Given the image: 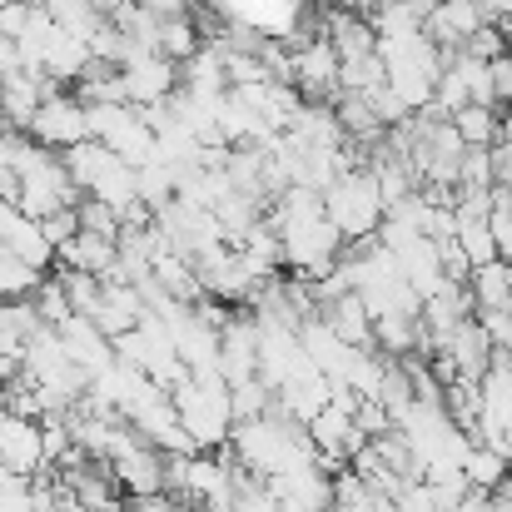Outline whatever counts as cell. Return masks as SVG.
Returning <instances> with one entry per match:
<instances>
[{
    "mask_svg": "<svg viewBox=\"0 0 512 512\" xmlns=\"http://www.w3.org/2000/svg\"><path fill=\"white\" fill-rule=\"evenodd\" d=\"M383 5H393V0H358V15H378Z\"/></svg>",
    "mask_w": 512,
    "mask_h": 512,
    "instance_id": "ee69618b",
    "label": "cell"
},
{
    "mask_svg": "<svg viewBox=\"0 0 512 512\" xmlns=\"http://www.w3.org/2000/svg\"><path fill=\"white\" fill-rule=\"evenodd\" d=\"M30 304H35V314H40V324H50V329H60V324L70 319V299H65V289H60V279H40V289L30 294Z\"/></svg>",
    "mask_w": 512,
    "mask_h": 512,
    "instance_id": "d6a6232c",
    "label": "cell"
},
{
    "mask_svg": "<svg viewBox=\"0 0 512 512\" xmlns=\"http://www.w3.org/2000/svg\"><path fill=\"white\" fill-rule=\"evenodd\" d=\"M60 279V289H65V299H70V314H95L100 309V279L95 274H80V269H60L55 274Z\"/></svg>",
    "mask_w": 512,
    "mask_h": 512,
    "instance_id": "f546056e",
    "label": "cell"
},
{
    "mask_svg": "<svg viewBox=\"0 0 512 512\" xmlns=\"http://www.w3.org/2000/svg\"><path fill=\"white\" fill-rule=\"evenodd\" d=\"M204 45V35H199V25H194V15L184 10V15H170V20H160V55L165 60H189L194 50Z\"/></svg>",
    "mask_w": 512,
    "mask_h": 512,
    "instance_id": "603a6c76",
    "label": "cell"
},
{
    "mask_svg": "<svg viewBox=\"0 0 512 512\" xmlns=\"http://www.w3.org/2000/svg\"><path fill=\"white\" fill-rule=\"evenodd\" d=\"M319 319L339 334L343 343H353V348H373V314L363 309V299L348 289L343 299H334V304H319Z\"/></svg>",
    "mask_w": 512,
    "mask_h": 512,
    "instance_id": "9a60e30c",
    "label": "cell"
},
{
    "mask_svg": "<svg viewBox=\"0 0 512 512\" xmlns=\"http://www.w3.org/2000/svg\"><path fill=\"white\" fill-rule=\"evenodd\" d=\"M219 378L229 388L259 378V324L254 314H229L219 329Z\"/></svg>",
    "mask_w": 512,
    "mask_h": 512,
    "instance_id": "277c9868",
    "label": "cell"
},
{
    "mask_svg": "<svg viewBox=\"0 0 512 512\" xmlns=\"http://www.w3.org/2000/svg\"><path fill=\"white\" fill-rule=\"evenodd\" d=\"M110 473H115V483H120L130 498L165 493V453L150 448L145 438H130V443L110 458Z\"/></svg>",
    "mask_w": 512,
    "mask_h": 512,
    "instance_id": "8992f818",
    "label": "cell"
},
{
    "mask_svg": "<svg viewBox=\"0 0 512 512\" xmlns=\"http://www.w3.org/2000/svg\"><path fill=\"white\" fill-rule=\"evenodd\" d=\"M493 512H512V498H503V493H493Z\"/></svg>",
    "mask_w": 512,
    "mask_h": 512,
    "instance_id": "7dc6e473",
    "label": "cell"
},
{
    "mask_svg": "<svg viewBox=\"0 0 512 512\" xmlns=\"http://www.w3.org/2000/svg\"><path fill=\"white\" fill-rule=\"evenodd\" d=\"M498 30H503V40H508V50H512V10L503 15V20H498Z\"/></svg>",
    "mask_w": 512,
    "mask_h": 512,
    "instance_id": "f6af8a7d",
    "label": "cell"
},
{
    "mask_svg": "<svg viewBox=\"0 0 512 512\" xmlns=\"http://www.w3.org/2000/svg\"><path fill=\"white\" fill-rule=\"evenodd\" d=\"M453 512H493V493H488V488H468Z\"/></svg>",
    "mask_w": 512,
    "mask_h": 512,
    "instance_id": "7bdbcfd3",
    "label": "cell"
},
{
    "mask_svg": "<svg viewBox=\"0 0 512 512\" xmlns=\"http://www.w3.org/2000/svg\"><path fill=\"white\" fill-rule=\"evenodd\" d=\"M30 10H35V5H25V0H5V5H0V35H5V40H20L25 25H30Z\"/></svg>",
    "mask_w": 512,
    "mask_h": 512,
    "instance_id": "74e56055",
    "label": "cell"
},
{
    "mask_svg": "<svg viewBox=\"0 0 512 512\" xmlns=\"http://www.w3.org/2000/svg\"><path fill=\"white\" fill-rule=\"evenodd\" d=\"M334 120H339L348 145H373V140H383V120L373 115L368 95H334Z\"/></svg>",
    "mask_w": 512,
    "mask_h": 512,
    "instance_id": "ac0fdd59",
    "label": "cell"
},
{
    "mask_svg": "<svg viewBox=\"0 0 512 512\" xmlns=\"http://www.w3.org/2000/svg\"><path fill=\"white\" fill-rule=\"evenodd\" d=\"M378 85H388V70H383L378 50L339 60V95H363V90H378Z\"/></svg>",
    "mask_w": 512,
    "mask_h": 512,
    "instance_id": "7402d4cb",
    "label": "cell"
},
{
    "mask_svg": "<svg viewBox=\"0 0 512 512\" xmlns=\"http://www.w3.org/2000/svg\"><path fill=\"white\" fill-rule=\"evenodd\" d=\"M0 244L15 254V259H25V264H35V269H45L50 259H55V244L45 239V229H40V219H25L20 209L0 224Z\"/></svg>",
    "mask_w": 512,
    "mask_h": 512,
    "instance_id": "2e32d148",
    "label": "cell"
},
{
    "mask_svg": "<svg viewBox=\"0 0 512 512\" xmlns=\"http://www.w3.org/2000/svg\"><path fill=\"white\" fill-rule=\"evenodd\" d=\"M0 408H5V393H0Z\"/></svg>",
    "mask_w": 512,
    "mask_h": 512,
    "instance_id": "db71d44e",
    "label": "cell"
},
{
    "mask_svg": "<svg viewBox=\"0 0 512 512\" xmlns=\"http://www.w3.org/2000/svg\"><path fill=\"white\" fill-rule=\"evenodd\" d=\"M453 234H458L468 264H488V259H498V244H493L488 219H468V214H458V229H453Z\"/></svg>",
    "mask_w": 512,
    "mask_h": 512,
    "instance_id": "f1b7e54d",
    "label": "cell"
},
{
    "mask_svg": "<svg viewBox=\"0 0 512 512\" xmlns=\"http://www.w3.org/2000/svg\"><path fill=\"white\" fill-rule=\"evenodd\" d=\"M199 5H219V0H199Z\"/></svg>",
    "mask_w": 512,
    "mask_h": 512,
    "instance_id": "f907efd6",
    "label": "cell"
},
{
    "mask_svg": "<svg viewBox=\"0 0 512 512\" xmlns=\"http://www.w3.org/2000/svg\"><path fill=\"white\" fill-rule=\"evenodd\" d=\"M458 184H493V165H488V145H468L458 160Z\"/></svg>",
    "mask_w": 512,
    "mask_h": 512,
    "instance_id": "e575fe53",
    "label": "cell"
},
{
    "mask_svg": "<svg viewBox=\"0 0 512 512\" xmlns=\"http://www.w3.org/2000/svg\"><path fill=\"white\" fill-rule=\"evenodd\" d=\"M55 334H60V343H65L70 363H80L85 373H100V368L115 363V343L105 339V329H100L95 319H85V314H70Z\"/></svg>",
    "mask_w": 512,
    "mask_h": 512,
    "instance_id": "8fae6325",
    "label": "cell"
},
{
    "mask_svg": "<svg viewBox=\"0 0 512 512\" xmlns=\"http://www.w3.org/2000/svg\"><path fill=\"white\" fill-rule=\"evenodd\" d=\"M10 130H15V125H10V120H5V115H0V140H5V135H10Z\"/></svg>",
    "mask_w": 512,
    "mask_h": 512,
    "instance_id": "681fc988",
    "label": "cell"
},
{
    "mask_svg": "<svg viewBox=\"0 0 512 512\" xmlns=\"http://www.w3.org/2000/svg\"><path fill=\"white\" fill-rule=\"evenodd\" d=\"M55 259H60V269H80V274H95V279H120V254H115V239H105V234L75 229L55 249Z\"/></svg>",
    "mask_w": 512,
    "mask_h": 512,
    "instance_id": "9c48e42d",
    "label": "cell"
},
{
    "mask_svg": "<svg viewBox=\"0 0 512 512\" xmlns=\"http://www.w3.org/2000/svg\"><path fill=\"white\" fill-rule=\"evenodd\" d=\"M398 274H403V284L418 294V299H428L438 284H443V259H438V239H428V234H418V239H408L398 254Z\"/></svg>",
    "mask_w": 512,
    "mask_h": 512,
    "instance_id": "7c38bea8",
    "label": "cell"
},
{
    "mask_svg": "<svg viewBox=\"0 0 512 512\" xmlns=\"http://www.w3.org/2000/svg\"><path fill=\"white\" fill-rule=\"evenodd\" d=\"M373 343H383L388 358L418 348V319H408V314H378L373 319Z\"/></svg>",
    "mask_w": 512,
    "mask_h": 512,
    "instance_id": "484cf974",
    "label": "cell"
},
{
    "mask_svg": "<svg viewBox=\"0 0 512 512\" xmlns=\"http://www.w3.org/2000/svg\"><path fill=\"white\" fill-rule=\"evenodd\" d=\"M0 5H5V0H0Z\"/></svg>",
    "mask_w": 512,
    "mask_h": 512,
    "instance_id": "11a10c76",
    "label": "cell"
},
{
    "mask_svg": "<svg viewBox=\"0 0 512 512\" xmlns=\"http://www.w3.org/2000/svg\"><path fill=\"white\" fill-rule=\"evenodd\" d=\"M5 254H10V249H5V244H0V259H5Z\"/></svg>",
    "mask_w": 512,
    "mask_h": 512,
    "instance_id": "816d5d0a",
    "label": "cell"
},
{
    "mask_svg": "<svg viewBox=\"0 0 512 512\" xmlns=\"http://www.w3.org/2000/svg\"><path fill=\"white\" fill-rule=\"evenodd\" d=\"M368 25H373V35H413V30H423V10L413 0H393L378 15H368Z\"/></svg>",
    "mask_w": 512,
    "mask_h": 512,
    "instance_id": "4dcf8cb0",
    "label": "cell"
},
{
    "mask_svg": "<svg viewBox=\"0 0 512 512\" xmlns=\"http://www.w3.org/2000/svg\"><path fill=\"white\" fill-rule=\"evenodd\" d=\"M468 294L478 309H512V274L508 259H488V264H473L468 274ZM473 309V314H478Z\"/></svg>",
    "mask_w": 512,
    "mask_h": 512,
    "instance_id": "d6986e66",
    "label": "cell"
},
{
    "mask_svg": "<svg viewBox=\"0 0 512 512\" xmlns=\"http://www.w3.org/2000/svg\"><path fill=\"white\" fill-rule=\"evenodd\" d=\"M478 25H488L483 10H478V0H438V5L423 15V35H428L438 50H458Z\"/></svg>",
    "mask_w": 512,
    "mask_h": 512,
    "instance_id": "30bf717a",
    "label": "cell"
},
{
    "mask_svg": "<svg viewBox=\"0 0 512 512\" xmlns=\"http://www.w3.org/2000/svg\"><path fill=\"white\" fill-rule=\"evenodd\" d=\"M170 403L194 448H224L229 443L234 408H229V383L219 373H189V378H179L170 388Z\"/></svg>",
    "mask_w": 512,
    "mask_h": 512,
    "instance_id": "6da1fadb",
    "label": "cell"
},
{
    "mask_svg": "<svg viewBox=\"0 0 512 512\" xmlns=\"http://www.w3.org/2000/svg\"><path fill=\"white\" fill-rule=\"evenodd\" d=\"M179 90L204 95V100H214V95L229 90V80H224V50L214 40H204L189 60H179Z\"/></svg>",
    "mask_w": 512,
    "mask_h": 512,
    "instance_id": "4fadbf2b",
    "label": "cell"
},
{
    "mask_svg": "<svg viewBox=\"0 0 512 512\" xmlns=\"http://www.w3.org/2000/svg\"><path fill=\"white\" fill-rule=\"evenodd\" d=\"M488 70H493V95H498V105L508 110L512 105V50L498 55V60H488Z\"/></svg>",
    "mask_w": 512,
    "mask_h": 512,
    "instance_id": "60d3db41",
    "label": "cell"
},
{
    "mask_svg": "<svg viewBox=\"0 0 512 512\" xmlns=\"http://www.w3.org/2000/svg\"><path fill=\"white\" fill-rule=\"evenodd\" d=\"M45 15L60 25V30H70V35H80V40H90V30L105 20L90 0H45Z\"/></svg>",
    "mask_w": 512,
    "mask_h": 512,
    "instance_id": "4316f807",
    "label": "cell"
},
{
    "mask_svg": "<svg viewBox=\"0 0 512 512\" xmlns=\"http://www.w3.org/2000/svg\"><path fill=\"white\" fill-rule=\"evenodd\" d=\"M324 219L339 229L343 239H368L383 219V194L368 170H343L324 189Z\"/></svg>",
    "mask_w": 512,
    "mask_h": 512,
    "instance_id": "7a4b0ae2",
    "label": "cell"
},
{
    "mask_svg": "<svg viewBox=\"0 0 512 512\" xmlns=\"http://www.w3.org/2000/svg\"><path fill=\"white\" fill-rule=\"evenodd\" d=\"M334 10H358V0H329Z\"/></svg>",
    "mask_w": 512,
    "mask_h": 512,
    "instance_id": "c3c4849f",
    "label": "cell"
},
{
    "mask_svg": "<svg viewBox=\"0 0 512 512\" xmlns=\"http://www.w3.org/2000/svg\"><path fill=\"white\" fill-rule=\"evenodd\" d=\"M478 408H483V388H478V378H463V373H458V378L443 383V413H448L463 433L478 423Z\"/></svg>",
    "mask_w": 512,
    "mask_h": 512,
    "instance_id": "44dd1931",
    "label": "cell"
},
{
    "mask_svg": "<svg viewBox=\"0 0 512 512\" xmlns=\"http://www.w3.org/2000/svg\"><path fill=\"white\" fill-rule=\"evenodd\" d=\"M120 80H125V100L130 105H155L179 90V65L165 55H135L120 65Z\"/></svg>",
    "mask_w": 512,
    "mask_h": 512,
    "instance_id": "ba28073f",
    "label": "cell"
},
{
    "mask_svg": "<svg viewBox=\"0 0 512 512\" xmlns=\"http://www.w3.org/2000/svg\"><path fill=\"white\" fill-rule=\"evenodd\" d=\"M353 423H358L368 438H378V433H388V428H393V413H388L378 398H358V408H353Z\"/></svg>",
    "mask_w": 512,
    "mask_h": 512,
    "instance_id": "d590c367",
    "label": "cell"
},
{
    "mask_svg": "<svg viewBox=\"0 0 512 512\" xmlns=\"http://www.w3.org/2000/svg\"><path fill=\"white\" fill-rule=\"evenodd\" d=\"M324 40L339 50V60L368 55V50L378 45V35H373L368 15H358V10H329V15H324Z\"/></svg>",
    "mask_w": 512,
    "mask_h": 512,
    "instance_id": "e0dca14e",
    "label": "cell"
},
{
    "mask_svg": "<svg viewBox=\"0 0 512 512\" xmlns=\"http://www.w3.org/2000/svg\"><path fill=\"white\" fill-rule=\"evenodd\" d=\"M458 55H473V60H498V55H508V40H503V30L498 25H478L463 45H458Z\"/></svg>",
    "mask_w": 512,
    "mask_h": 512,
    "instance_id": "836d02e7",
    "label": "cell"
},
{
    "mask_svg": "<svg viewBox=\"0 0 512 512\" xmlns=\"http://www.w3.org/2000/svg\"><path fill=\"white\" fill-rule=\"evenodd\" d=\"M130 512H204V508H199V503H184V498H174V493H150V498H135Z\"/></svg>",
    "mask_w": 512,
    "mask_h": 512,
    "instance_id": "f35d334b",
    "label": "cell"
},
{
    "mask_svg": "<svg viewBox=\"0 0 512 512\" xmlns=\"http://www.w3.org/2000/svg\"><path fill=\"white\" fill-rule=\"evenodd\" d=\"M40 229H45V239H50V244L60 249V244H65V239H70V234L80 229V219H75V204H65V209L45 214V219H40Z\"/></svg>",
    "mask_w": 512,
    "mask_h": 512,
    "instance_id": "8d00e7d4",
    "label": "cell"
},
{
    "mask_svg": "<svg viewBox=\"0 0 512 512\" xmlns=\"http://www.w3.org/2000/svg\"><path fill=\"white\" fill-rule=\"evenodd\" d=\"M488 229H493L498 259H512V209H488Z\"/></svg>",
    "mask_w": 512,
    "mask_h": 512,
    "instance_id": "ab89813d",
    "label": "cell"
},
{
    "mask_svg": "<svg viewBox=\"0 0 512 512\" xmlns=\"http://www.w3.org/2000/svg\"><path fill=\"white\" fill-rule=\"evenodd\" d=\"M493 493H503V498H512V468H508V473H503V483H498Z\"/></svg>",
    "mask_w": 512,
    "mask_h": 512,
    "instance_id": "bcb514c9",
    "label": "cell"
},
{
    "mask_svg": "<svg viewBox=\"0 0 512 512\" xmlns=\"http://www.w3.org/2000/svg\"><path fill=\"white\" fill-rule=\"evenodd\" d=\"M443 353L458 363L463 378H483L488 363H493V339H488V329H483L478 319H463V324L443 339Z\"/></svg>",
    "mask_w": 512,
    "mask_h": 512,
    "instance_id": "5bb4252c",
    "label": "cell"
},
{
    "mask_svg": "<svg viewBox=\"0 0 512 512\" xmlns=\"http://www.w3.org/2000/svg\"><path fill=\"white\" fill-rule=\"evenodd\" d=\"M25 135H30L35 145H45V150H65V145H80V140H90V120H85V105H80L75 95L55 90V95H45V100L35 105V115H30Z\"/></svg>",
    "mask_w": 512,
    "mask_h": 512,
    "instance_id": "3957f363",
    "label": "cell"
},
{
    "mask_svg": "<svg viewBox=\"0 0 512 512\" xmlns=\"http://www.w3.org/2000/svg\"><path fill=\"white\" fill-rule=\"evenodd\" d=\"M294 90L304 100L334 105V95H339V50L324 35H314V40H304L294 50Z\"/></svg>",
    "mask_w": 512,
    "mask_h": 512,
    "instance_id": "5b68a950",
    "label": "cell"
},
{
    "mask_svg": "<svg viewBox=\"0 0 512 512\" xmlns=\"http://www.w3.org/2000/svg\"><path fill=\"white\" fill-rule=\"evenodd\" d=\"M40 279H45V269H35V264H25L15 254L0 259V299H30L40 289Z\"/></svg>",
    "mask_w": 512,
    "mask_h": 512,
    "instance_id": "83f0119b",
    "label": "cell"
},
{
    "mask_svg": "<svg viewBox=\"0 0 512 512\" xmlns=\"http://www.w3.org/2000/svg\"><path fill=\"white\" fill-rule=\"evenodd\" d=\"M453 130L463 135V145H493L498 140V110L493 105H463L448 115Z\"/></svg>",
    "mask_w": 512,
    "mask_h": 512,
    "instance_id": "d4e9b609",
    "label": "cell"
},
{
    "mask_svg": "<svg viewBox=\"0 0 512 512\" xmlns=\"http://www.w3.org/2000/svg\"><path fill=\"white\" fill-rule=\"evenodd\" d=\"M25 5H45V0H25Z\"/></svg>",
    "mask_w": 512,
    "mask_h": 512,
    "instance_id": "f5cc1de1",
    "label": "cell"
},
{
    "mask_svg": "<svg viewBox=\"0 0 512 512\" xmlns=\"http://www.w3.org/2000/svg\"><path fill=\"white\" fill-rule=\"evenodd\" d=\"M512 463L503 458V453H493L488 443H473L468 448V458H463V478H468V488H498L503 483V473H508Z\"/></svg>",
    "mask_w": 512,
    "mask_h": 512,
    "instance_id": "cb8c5ba5",
    "label": "cell"
},
{
    "mask_svg": "<svg viewBox=\"0 0 512 512\" xmlns=\"http://www.w3.org/2000/svg\"><path fill=\"white\" fill-rule=\"evenodd\" d=\"M0 463L10 473L35 478L45 468V438H40V418H20L10 408H0Z\"/></svg>",
    "mask_w": 512,
    "mask_h": 512,
    "instance_id": "52a82bcc",
    "label": "cell"
},
{
    "mask_svg": "<svg viewBox=\"0 0 512 512\" xmlns=\"http://www.w3.org/2000/svg\"><path fill=\"white\" fill-rule=\"evenodd\" d=\"M488 165H493V184H508L512 189V145L508 140H493V145H488Z\"/></svg>",
    "mask_w": 512,
    "mask_h": 512,
    "instance_id": "b9f144b4",
    "label": "cell"
},
{
    "mask_svg": "<svg viewBox=\"0 0 512 512\" xmlns=\"http://www.w3.org/2000/svg\"><path fill=\"white\" fill-rule=\"evenodd\" d=\"M150 274H155V284H160L170 299H179V304H199V299H204V289H199V279H194V264H189L184 254H174V249H160V254H155Z\"/></svg>",
    "mask_w": 512,
    "mask_h": 512,
    "instance_id": "ffe728a7",
    "label": "cell"
},
{
    "mask_svg": "<svg viewBox=\"0 0 512 512\" xmlns=\"http://www.w3.org/2000/svg\"><path fill=\"white\" fill-rule=\"evenodd\" d=\"M75 219H80V229H85V234H105V239H115V234H120V214H115L105 199H95V194H85V199L75 204Z\"/></svg>",
    "mask_w": 512,
    "mask_h": 512,
    "instance_id": "1f68e13d",
    "label": "cell"
}]
</instances>
